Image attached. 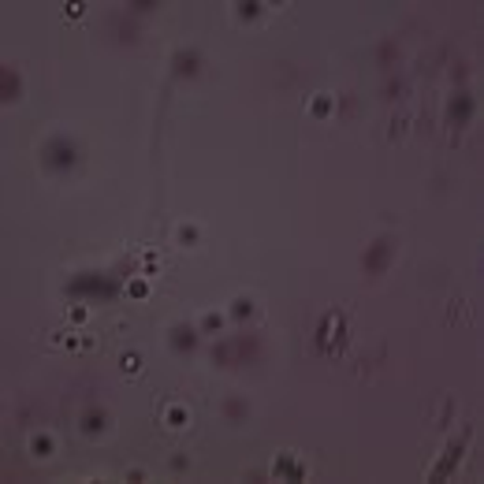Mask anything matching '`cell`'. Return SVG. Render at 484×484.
I'll use <instances>...</instances> for the list:
<instances>
[{
    "label": "cell",
    "mask_w": 484,
    "mask_h": 484,
    "mask_svg": "<svg viewBox=\"0 0 484 484\" xmlns=\"http://www.w3.org/2000/svg\"><path fill=\"white\" fill-rule=\"evenodd\" d=\"M71 294H93V298H112L116 294V283L112 280H104V276H79V280H71V287H67Z\"/></svg>",
    "instance_id": "1"
},
{
    "label": "cell",
    "mask_w": 484,
    "mask_h": 484,
    "mask_svg": "<svg viewBox=\"0 0 484 484\" xmlns=\"http://www.w3.org/2000/svg\"><path fill=\"white\" fill-rule=\"evenodd\" d=\"M387 253H391V242H376L373 246V250H369V257H365V268L369 272H380V264H384V257H387Z\"/></svg>",
    "instance_id": "4"
},
{
    "label": "cell",
    "mask_w": 484,
    "mask_h": 484,
    "mask_svg": "<svg viewBox=\"0 0 484 484\" xmlns=\"http://www.w3.org/2000/svg\"><path fill=\"white\" fill-rule=\"evenodd\" d=\"M469 112H473L469 93H458V97L447 104V119H451V123H466V119H469Z\"/></svg>",
    "instance_id": "3"
},
{
    "label": "cell",
    "mask_w": 484,
    "mask_h": 484,
    "mask_svg": "<svg viewBox=\"0 0 484 484\" xmlns=\"http://www.w3.org/2000/svg\"><path fill=\"white\" fill-rule=\"evenodd\" d=\"M257 12H261V4H257V0H246V4H242V15H246V19H253Z\"/></svg>",
    "instance_id": "11"
},
{
    "label": "cell",
    "mask_w": 484,
    "mask_h": 484,
    "mask_svg": "<svg viewBox=\"0 0 484 484\" xmlns=\"http://www.w3.org/2000/svg\"><path fill=\"white\" fill-rule=\"evenodd\" d=\"M175 347H179V350H190V347H194V331H190V328H179V331H175Z\"/></svg>",
    "instance_id": "7"
},
{
    "label": "cell",
    "mask_w": 484,
    "mask_h": 484,
    "mask_svg": "<svg viewBox=\"0 0 484 484\" xmlns=\"http://www.w3.org/2000/svg\"><path fill=\"white\" fill-rule=\"evenodd\" d=\"M276 473H287V477H302V466H294V462H287V458H283L280 466H276Z\"/></svg>",
    "instance_id": "8"
},
{
    "label": "cell",
    "mask_w": 484,
    "mask_h": 484,
    "mask_svg": "<svg viewBox=\"0 0 484 484\" xmlns=\"http://www.w3.org/2000/svg\"><path fill=\"white\" fill-rule=\"evenodd\" d=\"M168 425H175V429H179V425H186V410H179V406H175V410H168Z\"/></svg>",
    "instance_id": "9"
},
{
    "label": "cell",
    "mask_w": 484,
    "mask_h": 484,
    "mask_svg": "<svg viewBox=\"0 0 484 484\" xmlns=\"http://www.w3.org/2000/svg\"><path fill=\"white\" fill-rule=\"evenodd\" d=\"M0 90H4V97L12 101L15 93H19V79H15V71H4L0 75Z\"/></svg>",
    "instance_id": "6"
},
{
    "label": "cell",
    "mask_w": 484,
    "mask_h": 484,
    "mask_svg": "<svg viewBox=\"0 0 484 484\" xmlns=\"http://www.w3.org/2000/svg\"><path fill=\"white\" fill-rule=\"evenodd\" d=\"M34 447H37V454H49V447H52V443L45 440V436H37V443H34Z\"/></svg>",
    "instance_id": "12"
},
{
    "label": "cell",
    "mask_w": 484,
    "mask_h": 484,
    "mask_svg": "<svg viewBox=\"0 0 484 484\" xmlns=\"http://www.w3.org/2000/svg\"><path fill=\"white\" fill-rule=\"evenodd\" d=\"M175 71L179 75H194L197 71V52H179L175 56Z\"/></svg>",
    "instance_id": "5"
},
{
    "label": "cell",
    "mask_w": 484,
    "mask_h": 484,
    "mask_svg": "<svg viewBox=\"0 0 484 484\" xmlns=\"http://www.w3.org/2000/svg\"><path fill=\"white\" fill-rule=\"evenodd\" d=\"M71 164H75V142H67V138H52L49 146H45V168L60 172V168H71Z\"/></svg>",
    "instance_id": "2"
},
{
    "label": "cell",
    "mask_w": 484,
    "mask_h": 484,
    "mask_svg": "<svg viewBox=\"0 0 484 484\" xmlns=\"http://www.w3.org/2000/svg\"><path fill=\"white\" fill-rule=\"evenodd\" d=\"M227 413H231V417H239V413H246V406H239V402H227Z\"/></svg>",
    "instance_id": "14"
},
{
    "label": "cell",
    "mask_w": 484,
    "mask_h": 484,
    "mask_svg": "<svg viewBox=\"0 0 484 484\" xmlns=\"http://www.w3.org/2000/svg\"><path fill=\"white\" fill-rule=\"evenodd\" d=\"M86 429H101V413H90L86 417Z\"/></svg>",
    "instance_id": "15"
},
{
    "label": "cell",
    "mask_w": 484,
    "mask_h": 484,
    "mask_svg": "<svg viewBox=\"0 0 484 484\" xmlns=\"http://www.w3.org/2000/svg\"><path fill=\"white\" fill-rule=\"evenodd\" d=\"M313 112H317V116H324V112H328V97H320L317 104H313Z\"/></svg>",
    "instance_id": "13"
},
{
    "label": "cell",
    "mask_w": 484,
    "mask_h": 484,
    "mask_svg": "<svg viewBox=\"0 0 484 484\" xmlns=\"http://www.w3.org/2000/svg\"><path fill=\"white\" fill-rule=\"evenodd\" d=\"M231 313H235V317H250V302H246V298H239V302H235V306H231Z\"/></svg>",
    "instance_id": "10"
}]
</instances>
